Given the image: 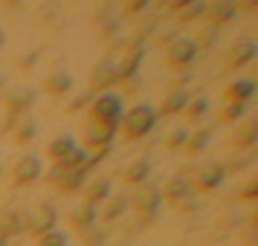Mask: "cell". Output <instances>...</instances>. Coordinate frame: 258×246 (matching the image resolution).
I'll list each match as a JSON object with an SVG mask.
<instances>
[{
  "label": "cell",
  "mask_w": 258,
  "mask_h": 246,
  "mask_svg": "<svg viewBox=\"0 0 258 246\" xmlns=\"http://www.w3.org/2000/svg\"><path fill=\"white\" fill-rule=\"evenodd\" d=\"M154 122H157V116H154L151 107H145V105L134 107L128 116H125V136H128V139L145 136V133L154 128Z\"/></svg>",
  "instance_id": "6da1fadb"
},
{
  "label": "cell",
  "mask_w": 258,
  "mask_h": 246,
  "mask_svg": "<svg viewBox=\"0 0 258 246\" xmlns=\"http://www.w3.org/2000/svg\"><path fill=\"white\" fill-rule=\"evenodd\" d=\"M90 110H93L90 119L105 122V125H113V128H116V125H119V113H122V102H119L116 96H99Z\"/></svg>",
  "instance_id": "7a4b0ae2"
},
{
  "label": "cell",
  "mask_w": 258,
  "mask_h": 246,
  "mask_svg": "<svg viewBox=\"0 0 258 246\" xmlns=\"http://www.w3.org/2000/svg\"><path fill=\"white\" fill-rule=\"evenodd\" d=\"M140 61H142V47L140 44H128L125 47V55L113 67V78H131L137 72V67H140Z\"/></svg>",
  "instance_id": "3957f363"
},
{
  "label": "cell",
  "mask_w": 258,
  "mask_h": 246,
  "mask_svg": "<svg viewBox=\"0 0 258 246\" xmlns=\"http://www.w3.org/2000/svg\"><path fill=\"white\" fill-rule=\"evenodd\" d=\"M113 125H105V122H96V119H90L87 125H84V142L90 145V148H105L107 142H110V136H113Z\"/></svg>",
  "instance_id": "277c9868"
},
{
  "label": "cell",
  "mask_w": 258,
  "mask_h": 246,
  "mask_svg": "<svg viewBox=\"0 0 258 246\" xmlns=\"http://www.w3.org/2000/svg\"><path fill=\"white\" fill-rule=\"evenodd\" d=\"M195 52H198L195 41H186V38H180V41H174L171 47L165 49V61H168L171 67H183V64H188V61L195 58Z\"/></svg>",
  "instance_id": "5b68a950"
},
{
  "label": "cell",
  "mask_w": 258,
  "mask_h": 246,
  "mask_svg": "<svg viewBox=\"0 0 258 246\" xmlns=\"http://www.w3.org/2000/svg\"><path fill=\"white\" fill-rule=\"evenodd\" d=\"M221 180H223V165L218 162H203L195 171V186L198 188H215L221 186Z\"/></svg>",
  "instance_id": "8992f818"
},
{
  "label": "cell",
  "mask_w": 258,
  "mask_h": 246,
  "mask_svg": "<svg viewBox=\"0 0 258 246\" xmlns=\"http://www.w3.org/2000/svg\"><path fill=\"white\" fill-rule=\"evenodd\" d=\"M252 55H255V44H252V41H238V44L229 49V55H226V64H229L232 70H238V67L249 64V61H252Z\"/></svg>",
  "instance_id": "52a82bcc"
},
{
  "label": "cell",
  "mask_w": 258,
  "mask_h": 246,
  "mask_svg": "<svg viewBox=\"0 0 258 246\" xmlns=\"http://www.w3.org/2000/svg\"><path fill=\"white\" fill-rule=\"evenodd\" d=\"M52 223H55V211L49 209V206H38L35 211H32V217H29V229L35 234H44L52 229Z\"/></svg>",
  "instance_id": "ba28073f"
},
{
  "label": "cell",
  "mask_w": 258,
  "mask_h": 246,
  "mask_svg": "<svg viewBox=\"0 0 258 246\" xmlns=\"http://www.w3.org/2000/svg\"><path fill=\"white\" fill-rule=\"evenodd\" d=\"M15 180L18 183H32L38 174H41V162H38V156H24V159H18L15 165Z\"/></svg>",
  "instance_id": "9c48e42d"
},
{
  "label": "cell",
  "mask_w": 258,
  "mask_h": 246,
  "mask_svg": "<svg viewBox=\"0 0 258 246\" xmlns=\"http://www.w3.org/2000/svg\"><path fill=\"white\" fill-rule=\"evenodd\" d=\"M157 200H160V194H157L154 188L145 186V188H140V191L131 197V206L140 211V214H151V211L157 209Z\"/></svg>",
  "instance_id": "30bf717a"
},
{
  "label": "cell",
  "mask_w": 258,
  "mask_h": 246,
  "mask_svg": "<svg viewBox=\"0 0 258 246\" xmlns=\"http://www.w3.org/2000/svg\"><path fill=\"white\" fill-rule=\"evenodd\" d=\"M235 12H238V6H235L232 0H218L209 9V21L212 24H226L229 18H235Z\"/></svg>",
  "instance_id": "8fae6325"
},
{
  "label": "cell",
  "mask_w": 258,
  "mask_h": 246,
  "mask_svg": "<svg viewBox=\"0 0 258 246\" xmlns=\"http://www.w3.org/2000/svg\"><path fill=\"white\" fill-rule=\"evenodd\" d=\"M70 151H73V139L70 136H58V139H52L47 145V156L49 159H55V162H61Z\"/></svg>",
  "instance_id": "7c38bea8"
},
{
  "label": "cell",
  "mask_w": 258,
  "mask_h": 246,
  "mask_svg": "<svg viewBox=\"0 0 258 246\" xmlns=\"http://www.w3.org/2000/svg\"><path fill=\"white\" fill-rule=\"evenodd\" d=\"M107 191H110L107 180H93L90 186L84 188V203H87V206H93V203H99V200L107 197Z\"/></svg>",
  "instance_id": "4fadbf2b"
},
{
  "label": "cell",
  "mask_w": 258,
  "mask_h": 246,
  "mask_svg": "<svg viewBox=\"0 0 258 246\" xmlns=\"http://www.w3.org/2000/svg\"><path fill=\"white\" fill-rule=\"evenodd\" d=\"M252 96V81H235L232 87H226V99L229 105H241L244 99Z\"/></svg>",
  "instance_id": "5bb4252c"
},
{
  "label": "cell",
  "mask_w": 258,
  "mask_h": 246,
  "mask_svg": "<svg viewBox=\"0 0 258 246\" xmlns=\"http://www.w3.org/2000/svg\"><path fill=\"white\" fill-rule=\"evenodd\" d=\"M110 81H116L113 78V67L110 64H99L93 72V78H90V90H102V87H107Z\"/></svg>",
  "instance_id": "9a60e30c"
},
{
  "label": "cell",
  "mask_w": 258,
  "mask_h": 246,
  "mask_svg": "<svg viewBox=\"0 0 258 246\" xmlns=\"http://www.w3.org/2000/svg\"><path fill=\"white\" fill-rule=\"evenodd\" d=\"M93 206H87L84 203L82 209H76V211H70V226H76V229H87L90 223H93Z\"/></svg>",
  "instance_id": "2e32d148"
},
{
  "label": "cell",
  "mask_w": 258,
  "mask_h": 246,
  "mask_svg": "<svg viewBox=\"0 0 258 246\" xmlns=\"http://www.w3.org/2000/svg\"><path fill=\"white\" fill-rule=\"evenodd\" d=\"M186 194H188V183L186 180H180V177H177V180H168L165 188H163L165 200H180V197H186Z\"/></svg>",
  "instance_id": "e0dca14e"
},
{
  "label": "cell",
  "mask_w": 258,
  "mask_h": 246,
  "mask_svg": "<svg viewBox=\"0 0 258 246\" xmlns=\"http://www.w3.org/2000/svg\"><path fill=\"white\" fill-rule=\"evenodd\" d=\"M255 122H252V119H249V122H244V128L238 130V133H235L232 136V145L235 148H244V145H249V142L255 139Z\"/></svg>",
  "instance_id": "ac0fdd59"
},
{
  "label": "cell",
  "mask_w": 258,
  "mask_h": 246,
  "mask_svg": "<svg viewBox=\"0 0 258 246\" xmlns=\"http://www.w3.org/2000/svg\"><path fill=\"white\" fill-rule=\"evenodd\" d=\"M206 142H209V130H195V133H188V139H186V151L195 156V153H200L206 148Z\"/></svg>",
  "instance_id": "d6986e66"
},
{
  "label": "cell",
  "mask_w": 258,
  "mask_h": 246,
  "mask_svg": "<svg viewBox=\"0 0 258 246\" xmlns=\"http://www.w3.org/2000/svg\"><path fill=\"white\" fill-rule=\"evenodd\" d=\"M67 87H70V75H67V72H52V75H47L49 93H64Z\"/></svg>",
  "instance_id": "ffe728a7"
},
{
  "label": "cell",
  "mask_w": 258,
  "mask_h": 246,
  "mask_svg": "<svg viewBox=\"0 0 258 246\" xmlns=\"http://www.w3.org/2000/svg\"><path fill=\"white\" fill-rule=\"evenodd\" d=\"M145 177H148V162H131L128 168H125V180H128V183H142V180H145Z\"/></svg>",
  "instance_id": "44dd1931"
},
{
  "label": "cell",
  "mask_w": 258,
  "mask_h": 246,
  "mask_svg": "<svg viewBox=\"0 0 258 246\" xmlns=\"http://www.w3.org/2000/svg\"><path fill=\"white\" fill-rule=\"evenodd\" d=\"M32 102V93L29 90H12V93L6 96V105L12 107V110H21V107H26Z\"/></svg>",
  "instance_id": "7402d4cb"
},
{
  "label": "cell",
  "mask_w": 258,
  "mask_h": 246,
  "mask_svg": "<svg viewBox=\"0 0 258 246\" xmlns=\"http://www.w3.org/2000/svg\"><path fill=\"white\" fill-rule=\"evenodd\" d=\"M183 107H186V93L177 90V93H171L163 102V113H177V110H183Z\"/></svg>",
  "instance_id": "603a6c76"
},
{
  "label": "cell",
  "mask_w": 258,
  "mask_h": 246,
  "mask_svg": "<svg viewBox=\"0 0 258 246\" xmlns=\"http://www.w3.org/2000/svg\"><path fill=\"white\" fill-rule=\"evenodd\" d=\"M64 240H67V237H64L61 232L49 229V232H44L41 237H38V243H35V246H64Z\"/></svg>",
  "instance_id": "cb8c5ba5"
},
{
  "label": "cell",
  "mask_w": 258,
  "mask_h": 246,
  "mask_svg": "<svg viewBox=\"0 0 258 246\" xmlns=\"http://www.w3.org/2000/svg\"><path fill=\"white\" fill-rule=\"evenodd\" d=\"M125 203H128L125 197H113L110 203H107V209L102 211V217H105V220H113L116 214H122V209H125Z\"/></svg>",
  "instance_id": "d4e9b609"
},
{
  "label": "cell",
  "mask_w": 258,
  "mask_h": 246,
  "mask_svg": "<svg viewBox=\"0 0 258 246\" xmlns=\"http://www.w3.org/2000/svg\"><path fill=\"white\" fill-rule=\"evenodd\" d=\"M21 226H18V217L15 214H0V234L6 237L9 232H18Z\"/></svg>",
  "instance_id": "484cf974"
},
{
  "label": "cell",
  "mask_w": 258,
  "mask_h": 246,
  "mask_svg": "<svg viewBox=\"0 0 258 246\" xmlns=\"http://www.w3.org/2000/svg\"><path fill=\"white\" fill-rule=\"evenodd\" d=\"M241 110H244L241 105H226V107L221 110V116H218V119H221V122H232V119L241 116Z\"/></svg>",
  "instance_id": "4316f807"
},
{
  "label": "cell",
  "mask_w": 258,
  "mask_h": 246,
  "mask_svg": "<svg viewBox=\"0 0 258 246\" xmlns=\"http://www.w3.org/2000/svg\"><path fill=\"white\" fill-rule=\"evenodd\" d=\"M145 6H148V0H125L122 12H125V15H137V12H142Z\"/></svg>",
  "instance_id": "83f0119b"
},
{
  "label": "cell",
  "mask_w": 258,
  "mask_h": 246,
  "mask_svg": "<svg viewBox=\"0 0 258 246\" xmlns=\"http://www.w3.org/2000/svg\"><path fill=\"white\" fill-rule=\"evenodd\" d=\"M203 110H206V99H198V102L186 105V116H188V119H198Z\"/></svg>",
  "instance_id": "f1b7e54d"
},
{
  "label": "cell",
  "mask_w": 258,
  "mask_h": 246,
  "mask_svg": "<svg viewBox=\"0 0 258 246\" xmlns=\"http://www.w3.org/2000/svg\"><path fill=\"white\" fill-rule=\"evenodd\" d=\"M200 9H203V6H200L198 0H195L191 6H186V9H180V21H191V18H195V15L200 12Z\"/></svg>",
  "instance_id": "f546056e"
},
{
  "label": "cell",
  "mask_w": 258,
  "mask_h": 246,
  "mask_svg": "<svg viewBox=\"0 0 258 246\" xmlns=\"http://www.w3.org/2000/svg\"><path fill=\"white\" fill-rule=\"evenodd\" d=\"M180 142H186V133H183V130H174V133L165 139V145H168V148H177Z\"/></svg>",
  "instance_id": "4dcf8cb0"
},
{
  "label": "cell",
  "mask_w": 258,
  "mask_h": 246,
  "mask_svg": "<svg viewBox=\"0 0 258 246\" xmlns=\"http://www.w3.org/2000/svg\"><path fill=\"white\" fill-rule=\"evenodd\" d=\"M191 3H195V0H163V6H168V9H186Z\"/></svg>",
  "instance_id": "1f68e13d"
},
{
  "label": "cell",
  "mask_w": 258,
  "mask_h": 246,
  "mask_svg": "<svg viewBox=\"0 0 258 246\" xmlns=\"http://www.w3.org/2000/svg\"><path fill=\"white\" fill-rule=\"evenodd\" d=\"M29 136H32V125H24V128L18 130V136H15V139L24 142V139H29Z\"/></svg>",
  "instance_id": "d6a6232c"
},
{
  "label": "cell",
  "mask_w": 258,
  "mask_h": 246,
  "mask_svg": "<svg viewBox=\"0 0 258 246\" xmlns=\"http://www.w3.org/2000/svg\"><path fill=\"white\" fill-rule=\"evenodd\" d=\"M21 0H3V6H18Z\"/></svg>",
  "instance_id": "836d02e7"
},
{
  "label": "cell",
  "mask_w": 258,
  "mask_h": 246,
  "mask_svg": "<svg viewBox=\"0 0 258 246\" xmlns=\"http://www.w3.org/2000/svg\"><path fill=\"white\" fill-rule=\"evenodd\" d=\"M244 6H246V9H252V6H255V0H244Z\"/></svg>",
  "instance_id": "e575fe53"
},
{
  "label": "cell",
  "mask_w": 258,
  "mask_h": 246,
  "mask_svg": "<svg viewBox=\"0 0 258 246\" xmlns=\"http://www.w3.org/2000/svg\"><path fill=\"white\" fill-rule=\"evenodd\" d=\"M3 243H6V237H3V234H0V246H3Z\"/></svg>",
  "instance_id": "d590c367"
},
{
  "label": "cell",
  "mask_w": 258,
  "mask_h": 246,
  "mask_svg": "<svg viewBox=\"0 0 258 246\" xmlns=\"http://www.w3.org/2000/svg\"><path fill=\"white\" fill-rule=\"evenodd\" d=\"M0 44H3V32H0Z\"/></svg>",
  "instance_id": "8d00e7d4"
}]
</instances>
